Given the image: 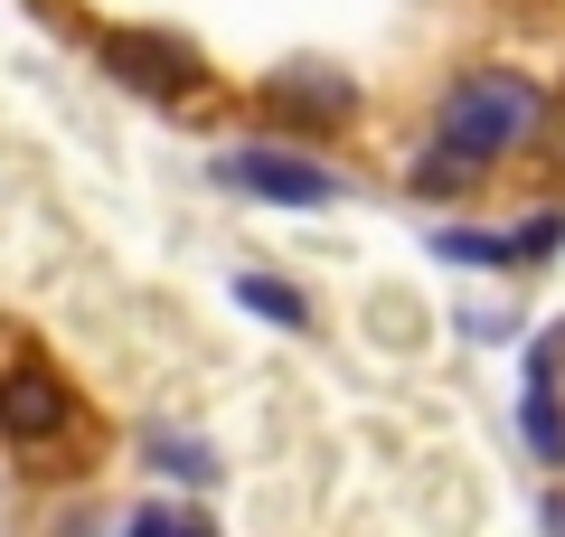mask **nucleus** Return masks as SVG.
<instances>
[{"instance_id":"nucleus-1","label":"nucleus","mask_w":565,"mask_h":537,"mask_svg":"<svg viewBox=\"0 0 565 537\" xmlns=\"http://www.w3.org/2000/svg\"><path fill=\"white\" fill-rule=\"evenodd\" d=\"M537 123H546V95L527 76H509V66H471V76H452L444 104H434V141L462 151V160H481V170L509 160Z\"/></svg>"},{"instance_id":"nucleus-4","label":"nucleus","mask_w":565,"mask_h":537,"mask_svg":"<svg viewBox=\"0 0 565 537\" xmlns=\"http://www.w3.org/2000/svg\"><path fill=\"white\" fill-rule=\"evenodd\" d=\"M95 57H104V76H122L132 95H151V104L189 95V85L207 76V57H199L189 39H170V29H104Z\"/></svg>"},{"instance_id":"nucleus-8","label":"nucleus","mask_w":565,"mask_h":537,"mask_svg":"<svg viewBox=\"0 0 565 537\" xmlns=\"http://www.w3.org/2000/svg\"><path fill=\"white\" fill-rule=\"evenodd\" d=\"M141 453L161 462V472H180V481H199V491H207V481H217V472H226V462H217V453H207V443H199V434H170V424H151V434H141Z\"/></svg>"},{"instance_id":"nucleus-7","label":"nucleus","mask_w":565,"mask_h":537,"mask_svg":"<svg viewBox=\"0 0 565 537\" xmlns=\"http://www.w3.org/2000/svg\"><path fill=\"white\" fill-rule=\"evenodd\" d=\"M236 302H245V312H264L274 330H311V302L292 293L282 274H236Z\"/></svg>"},{"instance_id":"nucleus-12","label":"nucleus","mask_w":565,"mask_h":537,"mask_svg":"<svg viewBox=\"0 0 565 537\" xmlns=\"http://www.w3.org/2000/svg\"><path fill=\"white\" fill-rule=\"evenodd\" d=\"M556 245H565V218H556V208H546V218H527L519 236H509V264H546V255H556Z\"/></svg>"},{"instance_id":"nucleus-9","label":"nucleus","mask_w":565,"mask_h":537,"mask_svg":"<svg viewBox=\"0 0 565 537\" xmlns=\"http://www.w3.org/2000/svg\"><path fill=\"white\" fill-rule=\"evenodd\" d=\"M434 255H444V264H471V274H500V264H509V236H490V227H444Z\"/></svg>"},{"instance_id":"nucleus-11","label":"nucleus","mask_w":565,"mask_h":537,"mask_svg":"<svg viewBox=\"0 0 565 537\" xmlns=\"http://www.w3.org/2000/svg\"><path fill=\"white\" fill-rule=\"evenodd\" d=\"M122 537H226L207 509H170V499H151V509H132V528Z\"/></svg>"},{"instance_id":"nucleus-10","label":"nucleus","mask_w":565,"mask_h":537,"mask_svg":"<svg viewBox=\"0 0 565 537\" xmlns=\"http://www.w3.org/2000/svg\"><path fill=\"white\" fill-rule=\"evenodd\" d=\"M471 179H481V160H462V151H444V141H434V151L415 160V189H424V199H462Z\"/></svg>"},{"instance_id":"nucleus-6","label":"nucleus","mask_w":565,"mask_h":537,"mask_svg":"<svg viewBox=\"0 0 565 537\" xmlns=\"http://www.w3.org/2000/svg\"><path fill=\"white\" fill-rule=\"evenodd\" d=\"M556 358H565V330H546L527 349V406H519V434L537 462H565V397H556Z\"/></svg>"},{"instance_id":"nucleus-2","label":"nucleus","mask_w":565,"mask_h":537,"mask_svg":"<svg viewBox=\"0 0 565 537\" xmlns=\"http://www.w3.org/2000/svg\"><path fill=\"white\" fill-rule=\"evenodd\" d=\"M76 415H85V397L66 387L57 358L20 349L10 368H0V443H20V453H47V443L76 434Z\"/></svg>"},{"instance_id":"nucleus-5","label":"nucleus","mask_w":565,"mask_h":537,"mask_svg":"<svg viewBox=\"0 0 565 537\" xmlns=\"http://www.w3.org/2000/svg\"><path fill=\"white\" fill-rule=\"evenodd\" d=\"M264 104H274L282 123H359V85L340 76V66H311V57H292V66H274L264 76Z\"/></svg>"},{"instance_id":"nucleus-3","label":"nucleus","mask_w":565,"mask_h":537,"mask_svg":"<svg viewBox=\"0 0 565 537\" xmlns=\"http://www.w3.org/2000/svg\"><path fill=\"white\" fill-rule=\"evenodd\" d=\"M217 179L236 199H264V208H330L340 199V170L311 151H282V141H236L217 151Z\"/></svg>"}]
</instances>
